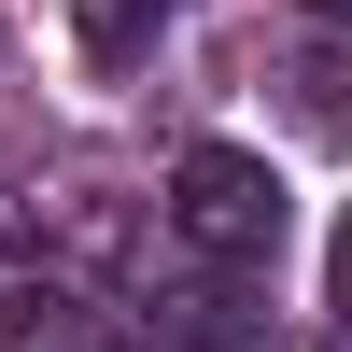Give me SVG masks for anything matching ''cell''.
Listing matches in <instances>:
<instances>
[{
  "label": "cell",
  "mask_w": 352,
  "mask_h": 352,
  "mask_svg": "<svg viewBox=\"0 0 352 352\" xmlns=\"http://www.w3.org/2000/svg\"><path fill=\"white\" fill-rule=\"evenodd\" d=\"M310 14H324V28H352V0H310Z\"/></svg>",
  "instance_id": "cell-4"
},
{
  "label": "cell",
  "mask_w": 352,
  "mask_h": 352,
  "mask_svg": "<svg viewBox=\"0 0 352 352\" xmlns=\"http://www.w3.org/2000/svg\"><path fill=\"white\" fill-rule=\"evenodd\" d=\"M324 352H352V324H338V338H324Z\"/></svg>",
  "instance_id": "cell-5"
},
{
  "label": "cell",
  "mask_w": 352,
  "mask_h": 352,
  "mask_svg": "<svg viewBox=\"0 0 352 352\" xmlns=\"http://www.w3.org/2000/svg\"><path fill=\"white\" fill-rule=\"evenodd\" d=\"M155 352H268V324H254L240 282L197 268V296H169V310H155Z\"/></svg>",
  "instance_id": "cell-2"
},
{
  "label": "cell",
  "mask_w": 352,
  "mask_h": 352,
  "mask_svg": "<svg viewBox=\"0 0 352 352\" xmlns=\"http://www.w3.org/2000/svg\"><path fill=\"white\" fill-rule=\"evenodd\" d=\"M324 310L352 324V212H338V240H324Z\"/></svg>",
  "instance_id": "cell-3"
},
{
  "label": "cell",
  "mask_w": 352,
  "mask_h": 352,
  "mask_svg": "<svg viewBox=\"0 0 352 352\" xmlns=\"http://www.w3.org/2000/svg\"><path fill=\"white\" fill-rule=\"evenodd\" d=\"M169 240L197 254L212 282H254L282 254V169L268 155H240V141H197V155H169Z\"/></svg>",
  "instance_id": "cell-1"
}]
</instances>
